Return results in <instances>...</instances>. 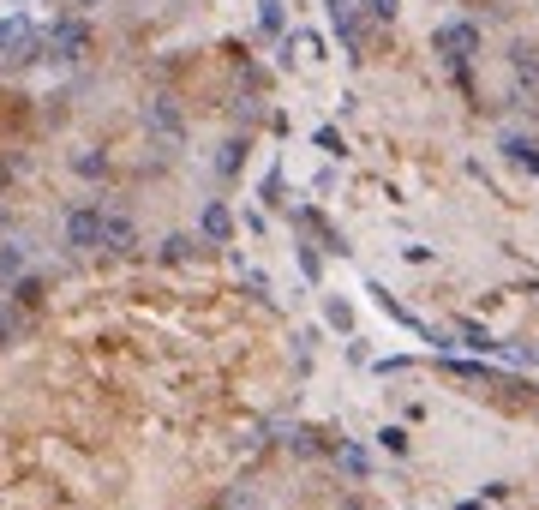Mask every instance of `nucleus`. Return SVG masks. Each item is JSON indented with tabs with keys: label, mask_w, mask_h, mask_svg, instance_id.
<instances>
[{
	"label": "nucleus",
	"mask_w": 539,
	"mask_h": 510,
	"mask_svg": "<svg viewBox=\"0 0 539 510\" xmlns=\"http://www.w3.org/2000/svg\"><path fill=\"white\" fill-rule=\"evenodd\" d=\"M102 222H108V210H102V204H72V210H66V247L97 252V247H102Z\"/></svg>",
	"instance_id": "nucleus-1"
},
{
	"label": "nucleus",
	"mask_w": 539,
	"mask_h": 510,
	"mask_svg": "<svg viewBox=\"0 0 539 510\" xmlns=\"http://www.w3.org/2000/svg\"><path fill=\"white\" fill-rule=\"evenodd\" d=\"M144 127H150V138H162V145H180V138H186V115H180V102L150 97V102H144Z\"/></svg>",
	"instance_id": "nucleus-2"
},
{
	"label": "nucleus",
	"mask_w": 539,
	"mask_h": 510,
	"mask_svg": "<svg viewBox=\"0 0 539 510\" xmlns=\"http://www.w3.org/2000/svg\"><path fill=\"white\" fill-rule=\"evenodd\" d=\"M90 48V25L85 18H55V25H48V55L55 60H78Z\"/></svg>",
	"instance_id": "nucleus-3"
},
{
	"label": "nucleus",
	"mask_w": 539,
	"mask_h": 510,
	"mask_svg": "<svg viewBox=\"0 0 539 510\" xmlns=\"http://www.w3.org/2000/svg\"><path fill=\"white\" fill-rule=\"evenodd\" d=\"M432 43L443 48V60H473V48H480V25H473V18H450Z\"/></svg>",
	"instance_id": "nucleus-4"
},
{
	"label": "nucleus",
	"mask_w": 539,
	"mask_h": 510,
	"mask_svg": "<svg viewBox=\"0 0 539 510\" xmlns=\"http://www.w3.org/2000/svg\"><path fill=\"white\" fill-rule=\"evenodd\" d=\"M510 73H515V85H522V102H539V48L534 43L510 48Z\"/></svg>",
	"instance_id": "nucleus-5"
},
{
	"label": "nucleus",
	"mask_w": 539,
	"mask_h": 510,
	"mask_svg": "<svg viewBox=\"0 0 539 510\" xmlns=\"http://www.w3.org/2000/svg\"><path fill=\"white\" fill-rule=\"evenodd\" d=\"M198 234H204V240H216V247H228V240H234V210H228L222 199H210V204H204V217H198Z\"/></svg>",
	"instance_id": "nucleus-6"
},
{
	"label": "nucleus",
	"mask_w": 539,
	"mask_h": 510,
	"mask_svg": "<svg viewBox=\"0 0 539 510\" xmlns=\"http://www.w3.org/2000/svg\"><path fill=\"white\" fill-rule=\"evenodd\" d=\"M324 6H330V25L341 30V43H348V48H360V43H366V25H360L354 0H324Z\"/></svg>",
	"instance_id": "nucleus-7"
},
{
	"label": "nucleus",
	"mask_w": 539,
	"mask_h": 510,
	"mask_svg": "<svg viewBox=\"0 0 539 510\" xmlns=\"http://www.w3.org/2000/svg\"><path fill=\"white\" fill-rule=\"evenodd\" d=\"M102 247L108 252H132L138 247V222L120 217V210H108V222H102Z\"/></svg>",
	"instance_id": "nucleus-8"
},
{
	"label": "nucleus",
	"mask_w": 539,
	"mask_h": 510,
	"mask_svg": "<svg viewBox=\"0 0 539 510\" xmlns=\"http://www.w3.org/2000/svg\"><path fill=\"white\" fill-rule=\"evenodd\" d=\"M36 36V25H30V13H13V18H0V60H13L18 48Z\"/></svg>",
	"instance_id": "nucleus-9"
},
{
	"label": "nucleus",
	"mask_w": 539,
	"mask_h": 510,
	"mask_svg": "<svg viewBox=\"0 0 539 510\" xmlns=\"http://www.w3.org/2000/svg\"><path fill=\"white\" fill-rule=\"evenodd\" d=\"M450 336H455V342H462V349H473V354H497V336L485 331L480 319H462V324H455Z\"/></svg>",
	"instance_id": "nucleus-10"
},
{
	"label": "nucleus",
	"mask_w": 539,
	"mask_h": 510,
	"mask_svg": "<svg viewBox=\"0 0 539 510\" xmlns=\"http://www.w3.org/2000/svg\"><path fill=\"white\" fill-rule=\"evenodd\" d=\"M336 463H341V474H354V481H366V474H371V451H360V444H341Z\"/></svg>",
	"instance_id": "nucleus-11"
},
{
	"label": "nucleus",
	"mask_w": 539,
	"mask_h": 510,
	"mask_svg": "<svg viewBox=\"0 0 539 510\" xmlns=\"http://www.w3.org/2000/svg\"><path fill=\"white\" fill-rule=\"evenodd\" d=\"M240 168H246V138H228L216 150V175H240Z\"/></svg>",
	"instance_id": "nucleus-12"
},
{
	"label": "nucleus",
	"mask_w": 539,
	"mask_h": 510,
	"mask_svg": "<svg viewBox=\"0 0 539 510\" xmlns=\"http://www.w3.org/2000/svg\"><path fill=\"white\" fill-rule=\"evenodd\" d=\"M282 25H288L282 0H258V30H264V36H282Z\"/></svg>",
	"instance_id": "nucleus-13"
},
{
	"label": "nucleus",
	"mask_w": 539,
	"mask_h": 510,
	"mask_svg": "<svg viewBox=\"0 0 539 510\" xmlns=\"http://www.w3.org/2000/svg\"><path fill=\"white\" fill-rule=\"evenodd\" d=\"M288 43H294V55H300V60H324V55H330V48H324V36H318V30H294Z\"/></svg>",
	"instance_id": "nucleus-14"
},
{
	"label": "nucleus",
	"mask_w": 539,
	"mask_h": 510,
	"mask_svg": "<svg viewBox=\"0 0 539 510\" xmlns=\"http://www.w3.org/2000/svg\"><path fill=\"white\" fill-rule=\"evenodd\" d=\"M18 277H25V247L6 240V247H0V282H18Z\"/></svg>",
	"instance_id": "nucleus-15"
},
{
	"label": "nucleus",
	"mask_w": 539,
	"mask_h": 510,
	"mask_svg": "<svg viewBox=\"0 0 539 510\" xmlns=\"http://www.w3.org/2000/svg\"><path fill=\"white\" fill-rule=\"evenodd\" d=\"M72 168H78L85 180H102V175H108V157H102V150H78V157H72Z\"/></svg>",
	"instance_id": "nucleus-16"
},
{
	"label": "nucleus",
	"mask_w": 539,
	"mask_h": 510,
	"mask_svg": "<svg viewBox=\"0 0 539 510\" xmlns=\"http://www.w3.org/2000/svg\"><path fill=\"white\" fill-rule=\"evenodd\" d=\"M157 259H162V264H186V259H192V234H168Z\"/></svg>",
	"instance_id": "nucleus-17"
},
{
	"label": "nucleus",
	"mask_w": 539,
	"mask_h": 510,
	"mask_svg": "<svg viewBox=\"0 0 539 510\" xmlns=\"http://www.w3.org/2000/svg\"><path fill=\"white\" fill-rule=\"evenodd\" d=\"M324 319L336 324V331H354V306L348 301H324Z\"/></svg>",
	"instance_id": "nucleus-18"
},
{
	"label": "nucleus",
	"mask_w": 539,
	"mask_h": 510,
	"mask_svg": "<svg viewBox=\"0 0 539 510\" xmlns=\"http://www.w3.org/2000/svg\"><path fill=\"white\" fill-rule=\"evenodd\" d=\"M318 150H324V157H336V162L348 157V145H341V132H336V127H318Z\"/></svg>",
	"instance_id": "nucleus-19"
},
{
	"label": "nucleus",
	"mask_w": 539,
	"mask_h": 510,
	"mask_svg": "<svg viewBox=\"0 0 539 510\" xmlns=\"http://www.w3.org/2000/svg\"><path fill=\"white\" fill-rule=\"evenodd\" d=\"M13 294H18V306H36V301H43V282H36V277H18Z\"/></svg>",
	"instance_id": "nucleus-20"
},
{
	"label": "nucleus",
	"mask_w": 539,
	"mask_h": 510,
	"mask_svg": "<svg viewBox=\"0 0 539 510\" xmlns=\"http://www.w3.org/2000/svg\"><path fill=\"white\" fill-rule=\"evenodd\" d=\"M360 6H371L378 25H396V13H402V0H360Z\"/></svg>",
	"instance_id": "nucleus-21"
},
{
	"label": "nucleus",
	"mask_w": 539,
	"mask_h": 510,
	"mask_svg": "<svg viewBox=\"0 0 539 510\" xmlns=\"http://www.w3.org/2000/svg\"><path fill=\"white\" fill-rule=\"evenodd\" d=\"M383 451H396V456H408V426H383Z\"/></svg>",
	"instance_id": "nucleus-22"
},
{
	"label": "nucleus",
	"mask_w": 539,
	"mask_h": 510,
	"mask_svg": "<svg viewBox=\"0 0 539 510\" xmlns=\"http://www.w3.org/2000/svg\"><path fill=\"white\" fill-rule=\"evenodd\" d=\"M258 199H264V204H282V168H270V175H264V187H258Z\"/></svg>",
	"instance_id": "nucleus-23"
},
{
	"label": "nucleus",
	"mask_w": 539,
	"mask_h": 510,
	"mask_svg": "<svg viewBox=\"0 0 539 510\" xmlns=\"http://www.w3.org/2000/svg\"><path fill=\"white\" fill-rule=\"evenodd\" d=\"M78 6H102V0H78Z\"/></svg>",
	"instance_id": "nucleus-24"
},
{
	"label": "nucleus",
	"mask_w": 539,
	"mask_h": 510,
	"mask_svg": "<svg viewBox=\"0 0 539 510\" xmlns=\"http://www.w3.org/2000/svg\"><path fill=\"white\" fill-rule=\"evenodd\" d=\"M348 510H360V505H348Z\"/></svg>",
	"instance_id": "nucleus-25"
}]
</instances>
